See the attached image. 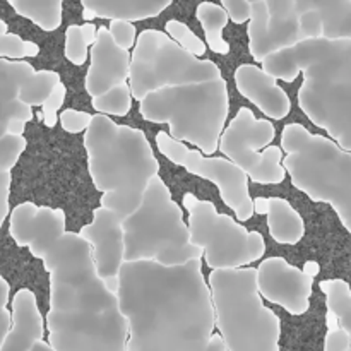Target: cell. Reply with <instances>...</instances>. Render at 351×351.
Returning <instances> with one entry per match:
<instances>
[{
	"instance_id": "d6a6232c",
	"label": "cell",
	"mask_w": 351,
	"mask_h": 351,
	"mask_svg": "<svg viewBox=\"0 0 351 351\" xmlns=\"http://www.w3.org/2000/svg\"><path fill=\"white\" fill-rule=\"evenodd\" d=\"M108 31L113 40H115V43L119 47L125 48V50H129V48H132L137 43V31L132 23H127V21H110Z\"/></svg>"
},
{
	"instance_id": "277c9868",
	"label": "cell",
	"mask_w": 351,
	"mask_h": 351,
	"mask_svg": "<svg viewBox=\"0 0 351 351\" xmlns=\"http://www.w3.org/2000/svg\"><path fill=\"white\" fill-rule=\"evenodd\" d=\"M88 171L101 208L129 218L143 206L151 182L158 177L160 161L141 129L120 125L106 115H95L84 134Z\"/></svg>"
},
{
	"instance_id": "d4e9b609",
	"label": "cell",
	"mask_w": 351,
	"mask_h": 351,
	"mask_svg": "<svg viewBox=\"0 0 351 351\" xmlns=\"http://www.w3.org/2000/svg\"><path fill=\"white\" fill-rule=\"evenodd\" d=\"M319 288L326 295L328 312L338 317L339 329L348 335L351 345V288L345 280H324ZM351 351V350H350Z\"/></svg>"
},
{
	"instance_id": "cb8c5ba5",
	"label": "cell",
	"mask_w": 351,
	"mask_h": 351,
	"mask_svg": "<svg viewBox=\"0 0 351 351\" xmlns=\"http://www.w3.org/2000/svg\"><path fill=\"white\" fill-rule=\"evenodd\" d=\"M9 5L43 31H55L62 24L64 3L60 0H9Z\"/></svg>"
},
{
	"instance_id": "e0dca14e",
	"label": "cell",
	"mask_w": 351,
	"mask_h": 351,
	"mask_svg": "<svg viewBox=\"0 0 351 351\" xmlns=\"http://www.w3.org/2000/svg\"><path fill=\"white\" fill-rule=\"evenodd\" d=\"M9 233L17 247L27 249L41 261L51 245L67 233L65 213L48 206L21 202L10 213Z\"/></svg>"
},
{
	"instance_id": "2e32d148",
	"label": "cell",
	"mask_w": 351,
	"mask_h": 351,
	"mask_svg": "<svg viewBox=\"0 0 351 351\" xmlns=\"http://www.w3.org/2000/svg\"><path fill=\"white\" fill-rule=\"evenodd\" d=\"M259 291L267 302L280 305L291 315H304L311 307L314 278L283 257H269L257 267Z\"/></svg>"
},
{
	"instance_id": "5bb4252c",
	"label": "cell",
	"mask_w": 351,
	"mask_h": 351,
	"mask_svg": "<svg viewBox=\"0 0 351 351\" xmlns=\"http://www.w3.org/2000/svg\"><path fill=\"white\" fill-rule=\"evenodd\" d=\"M247 36L250 55L261 64L271 55L305 41L300 0H252Z\"/></svg>"
},
{
	"instance_id": "7bdbcfd3",
	"label": "cell",
	"mask_w": 351,
	"mask_h": 351,
	"mask_svg": "<svg viewBox=\"0 0 351 351\" xmlns=\"http://www.w3.org/2000/svg\"><path fill=\"white\" fill-rule=\"evenodd\" d=\"M326 324H328V329H338L339 328L338 317H336L335 314H331V312H328V315H326Z\"/></svg>"
},
{
	"instance_id": "30bf717a",
	"label": "cell",
	"mask_w": 351,
	"mask_h": 351,
	"mask_svg": "<svg viewBox=\"0 0 351 351\" xmlns=\"http://www.w3.org/2000/svg\"><path fill=\"white\" fill-rule=\"evenodd\" d=\"M189 211L191 242L204 250L206 264L213 271L243 269L263 259L266 240L259 232L247 230L233 216L218 213L211 201L185 194L182 201Z\"/></svg>"
},
{
	"instance_id": "f546056e",
	"label": "cell",
	"mask_w": 351,
	"mask_h": 351,
	"mask_svg": "<svg viewBox=\"0 0 351 351\" xmlns=\"http://www.w3.org/2000/svg\"><path fill=\"white\" fill-rule=\"evenodd\" d=\"M88 47L84 34H82V26L79 24H71L65 31V57L71 64L82 65L88 58Z\"/></svg>"
},
{
	"instance_id": "7a4b0ae2",
	"label": "cell",
	"mask_w": 351,
	"mask_h": 351,
	"mask_svg": "<svg viewBox=\"0 0 351 351\" xmlns=\"http://www.w3.org/2000/svg\"><path fill=\"white\" fill-rule=\"evenodd\" d=\"M50 278L48 345L55 351H127L129 322L96 271L93 249L67 232L43 256Z\"/></svg>"
},
{
	"instance_id": "5b68a950",
	"label": "cell",
	"mask_w": 351,
	"mask_h": 351,
	"mask_svg": "<svg viewBox=\"0 0 351 351\" xmlns=\"http://www.w3.org/2000/svg\"><path fill=\"white\" fill-rule=\"evenodd\" d=\"M283 167L291 184L311 201L329 204L351 235V153L331 137L288 123L281 132Z\"/></svg>"
},
{
	"instance_id": "603a6c76",
	"label": "cell",
	"mask_w": 351,
	"mask_h": 351,
	"mask_svg": "<svg viewBox=\"0 0 351 351\" xmlns=\"http://www.w3.org/2000/svg\"><path fill=\"white\" fill-rule=\"evenodd\" d=\"M195 16L201 23L202 29H204L206 45H208L209 50L219 55L230 53V43L223 38V29L228 24L230 16L223 9L221 3L201 2L195 9Z\"/></svg>"
},
{
	"instance_id": "836d02e7",
	"label": "cell",
	"mask_w": 351,
	"mask_h": 351,
	"mask_svg": "<svg viewBox=\"0 0 351 351\" xmlns=\"http://www.w3.org/2000/svg\"><path fill=\"white\" fill-rule=\"evenodd\" d=\"M221 5L235 24H243L252 17V2L250 0H221Z\"/></svg>"
},
{
	"instance_id": "8fae6325",
	"label": "cell",
	"mask_w": 351,
	"mask_h": 351,
	"mask_svg": "<svg viewBox=\"0 0 351 351\" xmlns=\"http://www.w3.org/2000/svg\"><path fill=\"white\" fill-rule=\"evenodd\" d=\"M276 129L271 120L257 119L254 112L242 106L235 119L226 125L219 151L235 163L256 184L278 185L287 178L281 146H271Z\"/></svg>"
},
{
	"instance_id": "83f0119b",
	"label": "cell",
	"mask_w": 351,
	"mask_h": 351,
	"mask_svg": "<svg viewBox=\"0 0 351 351\" xmlns=\"http://www.w3.org/2000/svg\"><path fill=\"white\" fill-rule=\"evenodd\" d=\"M38 53H40V47L34 41L24 40L19 34L14 33L0 36V58L23 60L27 57H36Z\"/></svg>"
},
{
	"instance_id": "74e56055",
	"label": "cell",
	"mask_w": 351,
	"mask_h": 351,
	"mask_svg": "<svg viewBox=\"0 0 351 351\" xmlns=\"http://www.w3.org/2000/svg\"><path fill=\"white\" fill-rule=\"evenodd\" d=\"M10 297V285L7 283L5 278H0V308H7Z\"/></svg>"
},
{
	"instance_id": "8d00e7d4",
	"label": "cell",
	"mask_w": 351,
	"mask_h": 351,
	"mask_svg": "<svg viewBox=\"0 0 351 351\" xmlns=\"http://www.w3.org/2000/svg\"><path fill=\"white\" fill-rule=\"evenodd\" d=\"M10 329H12V311L0 308V343L9 336Z\"/></svg>"
},
{
	"instance_id": "4fadbf2b",
	"label": "cell",
	"mask_w": 351,
	"mask_h": 351,
	"mask_svg": "<svg viewBox=\"0 0 351 351\" xmlns=\"http://www.w3.org/2000/svg\"><path fill=\"white\" fill-rule=\"evenodd\" d=\"M55 71H34L24 60L0 58V130L10 122L33 120V106H41L60 84Z\"/></svg>"
},
{
	"instance_id": "ee69618b",
	"label": "cell",
	"mask_w": 351,
	"mask_h": 351,
	"mask_svg": "<svg viewBox=\"0 0 351 351\" xmlns=\"http://www.w3.org/2000/svg\"><path fill=\"white\" fill-rule=\"evenodd\" d=\"M31 351H55L53 348H51L50 345H48V343H45V341H41V343H38L36 346H34L33 350Z\"/></svg>"
},
{
	"instance_id": "9c48e42d",
	"label": "cell",
	"mask_w": 351,
	"mask_h": 351,
	"mask_svg": "<svg viewBox=\"0 0 351 351\" xmlns=\"http://www.w3.org/2000/svg\"><path fill=\"white\" fill-rule=\"evenodd\" d=\"M218 79L223 75L215 62L194 57L163 31L144 29L137 36L129 84L139 101L161 89Z\"/></svg>"
},
{
	"instance_id": "f1b7e54d",
	"label": "cell",
	"mask_w": 351,
	"mask_h": 351,
	"mask_svg": "<svg viewBox=\"0 0 351 351\" xmlns=\"http://www.w3.org/2000/svg\"><path fill=\"white\" fill-rule=\"evenodd\" d=\"M26 146L27 141L24 136H12V134L0 136V173H10Z\"/></svg>"
},
{
	"instance_id": "ffe728a7",
	"label": "cell",
	"mask_w": 351,
	"mask_h": 351,
	"mask_svg": "<svg viewBox=\"0 0 351 351\" xmlns=\"http://www.w3.org/2000/svg\"><path fill=\"white\" fill-rule=\"evenodd\" d=\"M12 329L0 343V351H31L43 341L45 322L36 295L21 288L12 298Z\"/></svg>"
},
{
	"instance_id": "7402d4cb",
	"label": "cell",
	"mask_w": 351,
	"mask_h": 351,
	"mask_svg": "<svg viewBox=\"0 0 351 351\" xmlns=\"http://www.w3.org/2000/svg\"><path fill=\"white\" fill-rule=\"evenodd\" d=\"M267 230L274 242L281 245H297L305 235V223L300 213L283 197H271Z\"/></svg>"
},
{
	"instance_id": "4316f807",
	"label": "cell",
	"mask_w": 351,
	"mask_h": 351,
	"mask_svg": "<svg viewBox=\"0 0 351 351\" xmlns=\"http://www.w3.org/2000/svg\"><path fill=\"white\" fill-rule=\"evenodd\" d=\"M165 29H167L168 36H170L171 40L177 41L184 50H187L189 53H192L194 57L201 58V55L206 53V48H208L206 41H202L201 38H199L187 24L182 23V21L170 19L167 23V26H165Z\"/></svg>"
},
{
	"instance_id": "9a60e30c",
	"label": "cell",
	"mask_w": 351,
	"mask_h": 351,
	"mask_svg": "<svg viewBox=\"0 0 351 351\" xmlns=\"http://www.w3.org/2000/svg\"><path fill=\"white\" fill-rule=\"evenodd\" d=\"M79 235L91 245L96 271L112 293L119 295L120 271L125 264L123 219L110 209L98 208L93 221L79 230Z\"/></svg>"
},
{
	"instance_id": "8992f818",
	"label": "cell",
	"mask_w": 351,
	"mask_h": 351,
	"mask_svg": "<svg viewBox=\"0 0 351 351\" xmlns=\"http://www.w3.org/2000/svg\"><path fill=\"white\" fill-rule=\"evenodd\" d=\"M228 112L225 77L161 89L146 96L139 105L144 120L167 123L175 141L192 144L206 156L218 151Z\"/></svg>"
},
{
	"instance_id": "e575fe53",
	"label": "cell",
	"mask_w": 351,
	"mask_h": 351,
	"mask_svg": "<svg viewBox=\"0 0 351 351\" xmlns=\"http://www.w3.org/2000/svg\"><path fill=\"white\" fill-rule=\"evenodd\" d=\"M350 338L343 329H328L324 338V351H350Z\"/></svg>"
},
{
	"instance_id": "7c38bea8",
	"label": "cell",
	"mask_w": 351,
	"mask_h": 351,
	"mask_svg": "<svg viewBox=\"0 0 351 351\" xmlns=\"http://www.w3.org/2000/svg\"><path fill=\"white\" fill-rule=\"evenodd\" d=\"M156 147L167 160L177 167L185 168L189 173L197 175L219 189V195L240 223L252 219L254 199L249 194V177L235 163L226 158L204 156L199 149H189L184 143L175 141L170 134L158 132Z\"/></svg>"
},
{
	"instance_id": "ac0fdd59",
	"label": "cell",
	"mask_w": 351,
	"mask_h": 351,
	"mask_svg": "<svg viewBox=\"0 0 351 351\" xmlns=\"http://www.w3.org/2000/svg\"><path fill=\"white\" fill-rule=\"evenodd\" d=\"M89 57L91 65L86 74V91L91 99L125 84L127 79H130L132 53L115 43L106 26L98 27V38L91 47Z\"/></svg>"
},
{
	"instance_id": "ba28073f",
	"label": "cell",
	"mask_w": 351,
	"mask_h": 351,
	"mask_svg": "<svg viewBox=\"0 0 351 351\" xmlns=\"http://www.w3.org/2000/svg\"><path fill=\"white\" fill-rule=\"evenodd\" d=\"M125 263H156L165 267L185 266L204 257V250L191 242L184 211L171 199L160 177L151 182L143 206L123 219Z\"/></svg>"
},
{
	"instance_id": "4dcf8cb0",
	"label": "cell",
	"mask_w": 351,
	"mask_h": 351,
	"mask_svg": "<svg viewBox=\"0 0 351 351\" xmlns=\"http://www.w3.org/2000/svg\"><path fill=\"white\" fill-rule=\"evenodd\" d=\"M93 119H95V115H91V113L79 112V110L74 108H67L60 113L62 129L69 134H86V130L91 125Z\"/></svg>"
},
{
	"instance_id": "b9f144b4",
	"label": "cell",
	"mask_w": 351,
	"mask_h": 351,
	"mask_svg": "<svg viewBox=\"0 0 351 351\" xmlns=\"http://www.w3.org/2000/svg\"><path fill=\"white\" fill-rule=\"evenodd\" d=\"M319 271H321V266H319L315 261H308V263L304 264V273L307 274V276L315 278L319 274Z\"/></svg>"
},
{
	"instance_id": "ab89813d",
	"label": "cell",
	"mask_w": 351,
	"mask_h": 351,
	"mask_svg": "<svg viewBox=\"0 0 351 351\" xmlns=\"http://www.w3.org/2000/svg\"><path fill=\"white\" fill-rule=\"evenodd\" d=\"M82 34H84L86 43H88V45H95L96 43V38H98V29H96V26H93L91 23L82 24Z\"/></svg>"
},
{
	"instance_id": "d6986e66",
	"label": "cell",
	"mask_w": 351,
	"mask_h": 351,
	"mask_svg": "<svg viewBox=\"0 0 351 351\" xmlns=\"http://www.w3.org/2000/svg\"><path fill=\"white\" fill-rule=\"evenodd\" d=\"M235 86L243 98L254 103L271 120H283L290 115V96L278 84V79L259 65H240L235 71Z\"/></svg>"
},
{
	"instance_id": "d590c367",
	"label": "cell",
	"mask_w": 351,
	"mask_h": 351,
	"mask_svg": "<svg viewBox=\"0 0 351 351\" xmlns=\"http://www.w3.org/2000/svg\"><path fill=\"white\" fill-rule=\"evenodd\" d=\"M10 173H0V208H2V213H0V223L5 221L7 218H10Z\"/></svg>"
},
{
	"instance_id": "484cf974",
	"label": "cell",
	"mask_w": 351,
	"mask_h": 351,
	"mask_svg": "<svg viewBox=\"0 0 351 351\" xmlns=\"http://www.w3.org/2000/svg\"><path fill=\"white\" fill-rule=\"evenodd\" d=\"M132 89L129 82L110 89L105 95L91 99V105L99 115L125 117L132 108Z\"/></svg>"
},
{
	"instance_id": "3957f363",
	"label": "cell",
	"mask_w": 351,
	"mask_h": 351,
	"mask_svg": "<svg viewBox=\"0 0 351 351\" xmlns=\"http://www.w3.org/2000/svg\"><path fill=\"white\" fill-rule=\"evenodd\" d=\"M322 38L271 55L261 67L285 82L304 75L298 105L308 120L351 153V0H315Z\"/></svg>"
},
{
	"instance_id": "f6af8a7d",
	"label": "cell",
	"mask_w": 351,
	"mask_h": 351,
	"mask_svg": "<svg viewBox=\"0 0 351 351\" xmlns=\"http://www.w3.org/2000/svg\"><path fill=\"white\" fill-rule=\"evenodd\" d=\"M5 34H9V31H7V24L5 21H0V36H5Z\"/></svg>"
},
{
	"instance_id": "f35d334b",
	"label": "cell",
	"mask_w": 351,
	"mask_h": 351,
	"mask_svg": "<svg viewBox=\"0 0 351 351\" xmlns=\"http://www.w3.org/2000/svg\"><path fill=\"white\" fill-rule=\"evenodd\" d=\"M269 209H271V199L266 197H257L254 199V211L257 215H269Z\"/></svg>"
},
{
	"instance_id": "1f68e13d",
	"label": "cell",
	"mask_w": 351,
	"mask_h": 351,
	"mask_svg": "<svg viewBox=\"0 0 351 351\" xmlns=\"http://www.w3.org/2000/svg\"><path fill=\"white\" fill-rule=\"evenodd\" d=\"M65 96H67V89H65L64 82H60V84L55 88L53 95L48 98V101L45 103L43 108H41L40 119L43 120V123L47 127H55L57 120H60V115H57V113L58 110L62 108V105H64Z\"/></svg>"
},
{
	"instance_id": "52a82bcc",
	"label": "cell",
	"mask_w": 351,
	"mask_h": 351,
	"mask_svg": "<svg viewBox=\"0 0 351 351\" xmlns=\"http://www.w3.org/2000/svg\"><path fill=\"white\" fill-rule=\"evenodd\" d=\"M208 285L228 351H281V321L263 304L256 267L213 271Z\"/></svg>"
},
{
	"instance_id": "44dd1931",
	"label": "cell",
	"mask_w": 351,
	"mask_h": 351,
	"mask_svg": "<svg viewBox=\"0 0 351 351\" xmlns=\"http://www.w3.org/2000/svg\"><path fill=\"white\" fill-rule=\"evenodd\" d=\"M170 5L171 0H82V17L134 23L158 17Z\"/></svg>"
},
{
	"instance_id": "60d3db41",
	"label": "cell",
	"mask_w": 351,
	"mask_h": 351,
	"mask_svg": "<svg viewBox=\"0 0 351 351\" xmlns=\"http://www.w3.org/2000/svg\"><path fill=\"white\" fill-rule=\"evenodd\" d=\"M208 351H228V346H226L225 339H223V336L219 335V332H215V335H213Z\"/></svg>"
},
{
	"instance_id": "6da1fadb",
	"label": "cell",
	"mask_w": 351,
	"mask_h": 351,
	"mask_svg": "<svg viewBox=\"0 0 351 351\" xmlns=\"http://www.w3.org/2000/svg\"><path fill=\"white\" fill-rule=\"evenodd\" d=\"M119 300L129 322L127 351H208L216 315L201 259L177 267L125 263Z\"/></svg>"
}]
</instances>
